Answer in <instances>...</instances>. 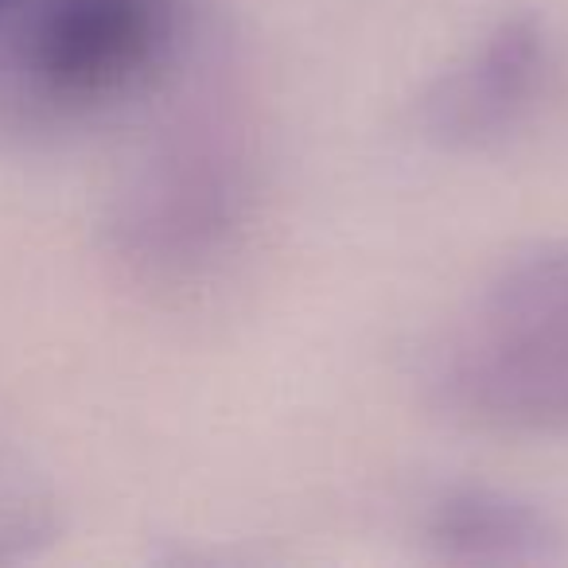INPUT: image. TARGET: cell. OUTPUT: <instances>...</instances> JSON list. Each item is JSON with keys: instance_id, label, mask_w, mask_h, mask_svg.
I'll list each match as a JSON object with an SVG mask.
<instances>
[{"instance_id": "cell-4", "label": "cell", "mask_w": 568, "mask_h": 568, "mask_svg": "<svg viewBox=\"0 0 568 568\" xmlns=\"http://www.w3.org/2000/svg\"><path fill=\"white\" fill-rule=\"evenodd\" d=\"M245 211V156L222 121L195 129L164 160L152 191V230L168 261H203L219 253Z\"/></svg>"}, {"instance_id": "cell-3", "label": "cell", "mask_w": 568, "mask_h": 568, "mask_svg": "<svg viewBox=\"0 0 568 568\" xmlns=\"http://www.w3.org/2000/svg\"><path fill=\"white\" fill-rule=\"evenodd\" d=\"M549 40L534 20H503L459 55L420 105V129L444 149H483L506 136L541 94Z\"/></svg>"}, {"instance_id": "cell-5", "label": "cell", "mask_w": 568, "mask_h": 568, "mask_svg": "<svg viewBox=\"0 0 568 568\" xmlns=\"http://www.w3.org/2000/svg\"><path fill=\"white\" fill-rule=\"evenodd\" d=\"M545 526L510 498L464 490L436 510L433 541L448 557L467 560H529L545 557Z\"/></svg>"}, {"instance_id": "cell-1", "label": "cell", "mask_w": 568, "mask_h": 568, "mask_svg": "<svg viewBox=\"0 0 568 568\" xmlns=\"http://www.w3.org/2000/svg\"><path fill=\"white\" fill-rule=\"evenodd\" d=\"M444 402L487 428L568 436V242L506 257L436 358Z\"/></svg>"}, {"instance_id": "cell-2", "label": "cell", "mask_w": 568, "mask_h": 568, "mask_svg": "<svg viewBox=\"0 0 568 568\" xmlns=\"http://www.w3.org/2000/svg\"><path fill=\"white\" fill-rule=\"evenodd\" d=\"M183 0H43L24 67L51 105L118 102L156 74L180 32Z\"/></svg>"}]
</instances>
